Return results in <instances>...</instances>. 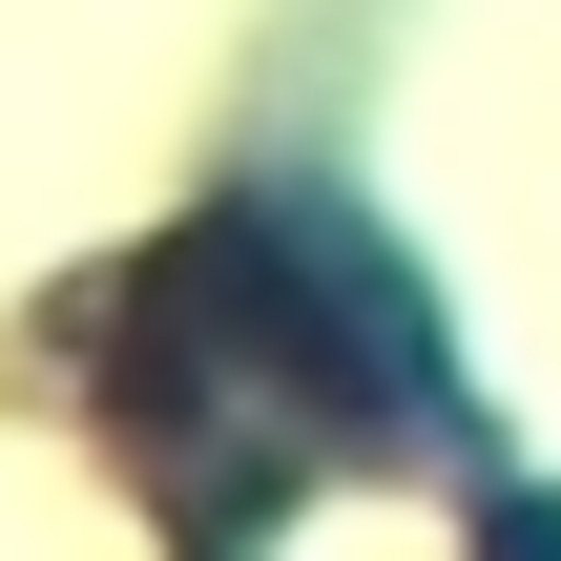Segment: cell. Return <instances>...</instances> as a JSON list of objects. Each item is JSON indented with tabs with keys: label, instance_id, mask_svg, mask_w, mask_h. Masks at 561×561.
Masks as SVG:
<instances>
[{
	"label": "cell",
	"instance_id": "obj_1",
	"mask_svg": "<svg viewBox=\"0 0 561 561\" xmlns=\"http://www.w3.org/2000/svg\"><path fill=\"white\" fill-rule=\"evenodd\" d=\"M104 416H125L167 479L250 500V479H291V458L416 416V375H396V291H354L291 208H208V229H167V250L125 271Z\"/></svg>",
	"mask_w": 561,
	"mask_h": 561
}]
</instances>
